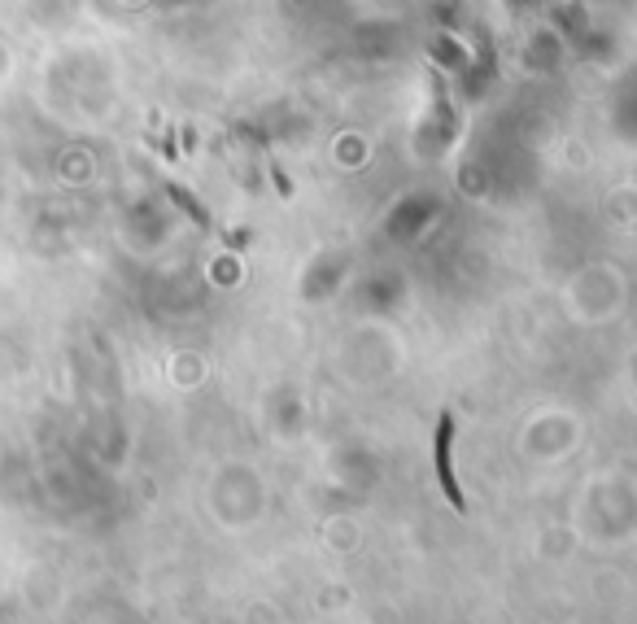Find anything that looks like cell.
Wrapping results in <instances>:
<instances>
[{"label":"cell","instance_id":"1","mask_svg":"<svg viewBox=\"0 0 637 624\" xmlns=\"http://www.w3.org/2000/svg\"><path fill=\"white\" fill-rule=\"evenodd\" d=\"M450 432H454L450 415H441V424H437V476H441V489H446V498L463 511V494H459V485H454V472H450Z\"/></svg>","mask_w":637,"mask_h":624}]
</instances>
